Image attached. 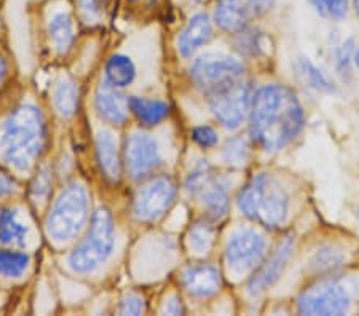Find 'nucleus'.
Returning <instances> with one entry per match:
<instances>
[{"label": "nucleus", "mask_w": 359, "mask_h": 316, "mask_svg": "<svg viewBox=\"0 0 359 316\" xmlns=\"http://www.w3.org/2000/svg\"><path fill=\"white\" fill-rule=\"evenodd\" d=\"M249 109V133L264 151L276 152L286 147L304 128V107L286 85L260 86Z\"/></svg>", "instance_id": "1"}, {"label": "nucleus", "mask_w": 359, "mask_h": 316, "mask_svg": "<svg viewBox=\"0 0 359 316\" xmlns=\"http://www.w3.org/2000/svg\"><path fill=\"white\" fill-rule=\"evenodd\" d=\"M45 122L34 106H21L0 130V155L11 168L25 171L37 162L45 144Z\"/></svg>", "instance_id": "2"}, {"label": "nucleus", "mask_w": 359, "mask_h": 316, "mask_svg": "<svg viewBox=\"0 0 359 316\" xmlns=\"http://www.w3.org/2000/svg\"><path fill=\"white\" fill-rule=\"evenodd\" d=\"M236 205L248 219L271 230L281 227L289 214L287 192L276 177L267 172L254 176L241 188Z\"/></svg>", "instance_id": "3"}, {"label": "nucleus", "mask_w": 359, "mask_h": 316, "mask_svg": "<svg viewBox=\"0 0 359 316\" xmlns=\"http://www.w3.org/2000/svg\"><path fill=\"white\" fill-rule=\"evenodd\" d=\"M114 245L115 227L112 214L101 206L93 214L88 235L69 256V267L79 275L93 273L111 257Z\"/></svg>", "instance_id": "4"}, {"label": "nucleus", "mask_w": 359, "mask_h": 316, "mask_svg": "<svg viewBox=\"0 0 359 316\" xmlns=\"http://www.w3.org/2000/svg\"><path fill=\"white\" fill-rule=\"evenodd\" d=\"M90 198L82 184H69L51 208L46 219V233L57 243L71 241L88 219Z\"/></svg>", "instance_id": "5"}, {"label": "nucleus", "mask_w": 359, "mask_h": 316, "mask_svg": "<svg viewBox=\"0 0 359 316\" xmlns=\"http://www.w3.org/2000/svg\"><path fill=\"white\" fill-rule=\"evenodd\" d=\"M190 77L206 97L245 78V67L231 56L206 53L195 60L190 69Z\"/></svg>", "instance_id": "6"}, {"label": "nucleus", "mask_w": 359, "mask_h": 316, "mask_svg": "<svg viewBox=\"0 0 359 316\" xmlns=\"http://www.w3.org/2000/svg\"><path fill=\"white\" fill-rule=\"evenodd\" d=\"M297 308L302 315H345L351 308V294L339 280H321L300 294Z\"/></svg>", "instance_id": "7"}, {"label": "nucleus", "mask_w": 359, "mask_h": 316, "mask_svg": "<svg viewBox=\"0 0 359 316\" xmlns=\"http://www.w3.org/2000/svg\"><path fill=\"white\" fill-rule=\"evenodd\" d=\"M206 101L219 123L229 130H236L251 107V85L246 78H243L227 88L206 96Z\"/></svg>", "instance_id": "8"}, {"label": "nucleus", "mask_w": 359, "mask_h": 316, "mask_svg": "<svg viewBox=\"0 0 359 316\" xmlns=\"http://www.w3.org/2000/svg\"><path fill=\"white\" fill-rule=\"evenodd\" d=\"M176 193V182L170 176L155 177L137 192L133 201V212L142 222L158 221L175 203Z\"/></svg>", "instance_id": "9"}, {"label": "nucleus", "mask_w": 359, "mask_h": 316, "mask_svg": "<svg viewBox=\"0 0 359 316\" xmlns=\"http://www.w3.org/2000/svg\"><path fill=\"white\" fill-rule=\"evenodd\" d=\"M125 166L131 179L142 181L163 165L160 144L147 133H131L125 141Z\"/></svg>", "instance_id": "10"}, {"label": "nucleus", "mask_w": 359, "mask_h": 316, "mask_svg": "<svg viewBox=\"0 0 359 316\" xmlns=\"http://www.w3.org/2000/svg\"><path fill=\"white\" fill-rule=\"evenodd\" d=\"M267 252V240L256 230H243L229 240L225 261L235 273H245L257 267Z\"/></svg>", "instance_id": "11"}, {"label": "nucleus", "mask_w": 359, "mask_h": 316, "mask_svg": "<svg viewBox=\"0 0 359 316\" xmlns=\"http://www.w3.org/2000/svg\"><path fill=\"white\" fill-rule=\"evenodd\" d=\"M294 252V237L289 235L281 241L278 246L275 254L271 256L267 262L260 267L256 273L252 275L248 283V291L251 296H259L264 291H267L270 286H273L281 273L285 272L289 259Z\"/></svg>", "instance_id": "12"}, {"label": "nucleus", "mask_w": 359, "mask_h": 316, "mask_svg": "<svg viewBox=\"0 0 359 316\" xmlns=\"http://www.w3.org/2000/svg\"><path fill=\"white\" fill-rule=\"evenodd\" d=\"M95 107L100 118L109 125L121 126L128 120V96L121 93V90L112 88L106 83L97 86L95 95Z\"/></svg>", "instance_id": "13"}, {"label": "nucleus", "mask_w": 359, "mask_h": 316, "mask_svg": "<svg viewBox=\"0 0 359 316\" xmlns=\"http://www.w3.org/2000/svg\"><path fill=\"white\" fill-rule=\"evenodd\" d=\"M182 284L190 296L211 297L221 289V273L210 263H195L182 272Z\"/></svg>", "instance_id": "14"}, {"label": "nucleus", "mask_w": 359, "mask_h": 316, "mask_svg": "<svg viewBox=\"0 0 359 316\" xmlns=\"http://www.w3.org/2000/svg\"><path fill=\"white\" fill-rule=\"evenodd\" d=\"M252 8L249 0H217L214 10V22L225 32L243 31L251 20Z\"/></svg>", "instance_id": "15"}, {"label": "nucleus", "mask_w": 359, "mask_h": 316, "mask_svg": "<svg viewBox=\"0 0 359 316\" xmlns=\"http://www.w3.org/2000/svg\"><path fill=\"white\" fill-rule=\"evenodd\" d=\"M212 39V25L206 13H196L189 20L177 40V50L181 56L190 57L196 50L205 47Z\"/></svg>", "instance_id": "16"}, {"label": "nucleus", "mask_w": 359, "mask_h": 316, "mask_svg": "<svg viewBox=\"0 0 359 316\" xmlns=\"http://www.w3.org/2000/svg\"><path fill=\"white\" fill-rule=\"evenodd\" d=\"M29 243V226L13 206L0 209V245L22 249Z\"/></svg>", "instance_id": "17"}, {"label": "nucleus", "mask_w": 359, "mask_h": 316, "mask_svg": "<svg viewBox=\"0 0 359 316\" xmlns=\"http://www.w3.org/2000/svg\"><path fill=\"white\" fill-rule=\"evenodd\" d=\"M195 197H198L201 200V203L206 209L208 219L219 221L227 214L230 205L229 191L227 186L219 179L217 174H214L211 179L200 188V192L196 193Z\"/></svg>", "instance_id": "18"}, {"label": "nucleus", "mask_w": 359, "mask_h": 316, "mask_svg": "<svg viewBox=\"0 0 359 316\" xmlns=\"http://www.w3.org/2000/svg\"><path fill=\"white\" fill-rule=\"evenodd\" d=\"M136 64L130 56L123 53L112 55L104 66V83L112 86V88H128L136 80Z\"/></svg>", "instance_id": "19"}, {"label": "nucleus", "mask_w": 359, "mask_h": 316, "mask_svg": "<svg viewBox=\"0 0 359 316\" xmlns=\"http://www.w3.org/2000/svg\"><path fill=\"white\" fill-rule=\"evenodd\" d=\"M96 158L104 176L112 182L120 179L121 165L118 158L117 142H115L112 133L101 131L96 136Z\"/></svg>", "instance_id": "20"}, {"label": "nucleus", "mask_w": 359, "mask_h": 316, "mask_svg": "<svg viewBox=\"0 0 359 316\" xmlns=\"http://www.w3.org/2000/svg\"><path fill=\"white\" fill-rule=\"evenodd\" d=\"M48 36L57 53H66L71 50L75 39V26L67 10H57L51 15L48 21Z\"/></svg>", "instance_id": "21"}, {"label": "nucleus", "mask_w": 359, "mask_h": 316, "mask_svg": "<svg viewBox=\"0 0 359 316\" xmlns=\"http://www.w3.org/2000/svg\"><path fill=\"white\" fill-rule=\"evenodd\" d=\"M130 112L144 126H155L170 115L171 107L161 99H149V97L133 96L128 99Z\"/></svg>", "instance_id": "22"}, {"label": "nucleus", "mask_w": 359, "mask_h": 316, "mask_svg": "<svg viewBox=\"0 0 359 316\" xmlns=\"http://www.w3.org/2000/svg\"><path fill=\"white\" fill-rule=\"evenodd\" d=\"M53 102H55L56 111L60 112L62 117L65 118L72 117L79 106L77 85H75L71 78H61L55 86Z\"/></svg>", "instance_id": "23"}, {"label": "nucleus", "mask_w": 359, "mask_h": 316, "mask_svg": "<svg viewBox=\"0 0 359 316\" xmlns=\"http://www.w3.org/2000/svg\"><path fill=\"white\" fill-rule=\"evenodd\" d=\"M31 257L21 249L0 248V277L20 278L26 273Z\"/></svg>", "instance_id": "24"}, {"label": "nucleus", "mask_w": 359, "mask_h": 316, "mask_svg": "<svg viewBox=\"0 0 359 316\" xmlns=\"http://www.w3.org/2000/svg\"><path fill=\"white\" fill-rule=\"evenodd\" d=\"M299 74L304 77V80L309 83L311 88L316 91H323V93H334L335 86L329 80V77L324 74L320 67H316L309 57H299L297 61Z\"/></svg>", "instance_id": "25"}, {"label": "nucleus", "mask_w": 359, "mask_h": 316, "mask_svg": "<svg viewBox=\"0 0 359 316\" xmlns=\"http://www.w3.org/2000/svg\"><path fill=\"white\" fill-rule=\"evenodd\" d=\"M214 240H216V230L210 222H196L190 228L189 243L196 254H208L212 249Z\"/></svg>", "instance_id": "26"}, {"label": "nucleus", "mask_w": 359, "mask_h": 316, "mask_svg": "<svg viewBox=\"0 0 359 316\" xmlns=\"http://www.w3.org/2000/svg\"><path fill=\"white\" fill-rule=\"evenodd\" d=\"M53 187V172L50 166H40L31 182V200L36 205H43L48 201Z\"/></svg>", "instance_id": "27"}, {"label": "nucleus", "mask_w": 359, "mask_h": 316, "mask_svg": "<svg viewBox=\"0 0 359 316\" xmlns=\"http://www.w3.org/2000/svg\"><path fill=\"white\" fill-rule=\"evenodd\" d=\"M344 262L345 256L341 254V251L332 248V246H326V248L318 251L315 257L311 259V268L316 270V272L327 273L344 266Z\"/></svg>", "instance_id": "28"}, {"label": "nucleus", "mask_w": 359, "mask_h": 316, "mask_svg": "<svg viewBox=\"0 0 359 316\" xmlns=\"http://www.w3.org/2000/svg\"><path fill=\"white\" fill-rule=\"evenodd\" d=\"M236 34H238V37H236L235 45L241 55L259 56L264 53V36L257 31V29L245 27L243 31Z\"/></svg>", "instance_id": "29"}, {"label": "nucleus", "mask_w": 359, "mask_h": 316, "mask_svg": "<svg viewBox=\"0 0 359 316\" xmlns=\"http://www.w3.org/2000/svg\"><path fill=\"white\" fill-rule=\"evenodd\" d=\"M214 174H216V172H214L212 166L208 163L206 160H201V162L190 171L187 179H185V191L195 197V195L200 192V188L205 186Z\"/></svg>", "instance_id": "30"}, {"label": "nucleus", "mask_w": 359, "mask_h": 316, "mask_svg": "<svg viewBox=\"0 0 359 316\" xmlns=\"http://www.w3.org/2000/svg\"><path fill=\"white\" fill-rule=\"evenodd\" d=\"M222 157L230 165H245L249 158V149L243 137H233L225 144Z\"/></svg>", "instance_id": "31"}, {"label": "nucleus", "mask_w": 359, "mask_h": 316, "mask_svg": "<svg viewBox=\"0 0 359 316\" xmlns=\"http://www.w3.org/2000/svg\"><path fill=\"white\" fill-rule=\"evenodd\" d=\"M356 42L355 39H346L345 42H341L340 47L335 51V66H337V71L345 76V74L350 72V66L353 64V53H355Z\"/></svg>", "instance_id": "32"}, {"label": "nucleus", "mask_w": 359, "mask_h": 316, "mask_svg": "<svg viewBox=\"0 0 359 316\" xmlns=\"http://www.w3.org/2000/svg\"><path fill=\"white\" fill-rule=\"evenodd\" d=\"M192 139L203 149H211L219 142V136L216 133V130L211 128V126L201 125L195 126L192 130Z\"/></svg>", "instance_id": "33"}, {"label": "nucleus", "mask_w": 359, "mask_h": 316, "mask_svg": "<svg viewBox=\"0 0 359 316\" xmlns=\"http://www.w3.org/2000/svg\"><path fill=\"white\" fill-rule=\"evenodd\" d=\"M144 308H146V303H144V298L137 294H128L123 301L120 302L118 313L120 315H141L144 313Z\"/></svg>", "instance_id": "34"}, {"label": "nucleus", "mask_w": 359, "mask_h": 316, "mask_svg": "<svg viewBox=\"0 0 359 316\" xmlns=\"http://www.w3.org/2000/svg\"><path fill=\"white\" fill-rule=\"evenodd\" d=\"M109 0H79L83 13L93 20H100L107 8Z\"/></svg>", "instance_id": "35"}, {"label": "nucleus", "mask_w": 359, "mask_h": 316, "mask_svg": "<svg viewBox=\"0 0 359 316\" xmlns=\"http://www.w3.org/2000/svg\"><path fill=\"white\" fill-rule=\"evenodd\" d=\"M326 4V13L332 20H345L350 10V0H324Z\"/></svg>", "instance_id": "36"}, {"label": "nucleus", "mask_w": 359, "mask_h": 316, "mask_svg": "<svg viewBox=\"0 0 359 316\" xmlns=\"http://www.w3.org/2000/svg\"><path fill=\"white\" fill-rule=\"evenodd\" d=\"M15 179L8 176L7 172L0 171V198L7 197V195L15 192Z\"/></svg>", "instance_id": "37"}, {"label": "nucleus", "mask_w": 359, "mask_h": 316, "mask_svg": "<svg viewBox=\"0 0 359 316\" xmlns=\"http://www.w3.org/2000/svg\"><path fill=\"white\" fill-rule=\"evenodd\" d=\"M252 8V15H262L275 5V0H249Z\"/></svg>", "instance_id": "38"}, {"label": "nucleus", "mask_w": 359, "mask_h": 316, "mask_svg": "<svg viewBox=\"0 0 359 316\" xmlns=\"http://www.w3.org/2000/svg\"><path fill=\"white\" fill-rule=\"evenodd\" d=\"M165 313L168 315H182L184 313V308H182V303H181V298L179 297H171L170 302L165 305Z\"/></svg>", "instance_id": "39"}, {"label": "nucleus", "mask_w": 359, "mask_h": 316, "mask_svg": "<svg viewBox=\"0 0 359 316\" xmlns=\"http://www.w3.org/2000/svg\"><path fill=\"white\" fill-rule=\"evenodd\" d=\"M309 4L316 10L318 15L327 16V13H326V4H324V0H309Z\"/></svg>", "instance_id": "40"}, {"label": "nucleus", "mask_w": 359, "mask_h": 316, "mask_svg": "<svg viewBox=\"0 0 359 316\" xmlns=\"http://www.w3.org/2000/svg\"><path fill=\"white\" fill-rule=\"evenodd\" d=\"M353 64H355L356 69L359 71V45H356L355 53H353Z\"/></svg>", "instance_id": "41"}, {"label": "nucleus", "mask_w": 359, "mask_h": 316, "mask_svg": "<svg viewBox=\"0 0 359 316\" xmlns=\"http://www.w3.org/2000/svg\"><path fill=\"white\" fill-rule=\"evenodd\" d=\"M351 8H353V11H355V15H356V18L359 20V0H351Z\"/></svg>", "instance_id": "42"}, {"label": "nucleus", "mask_w": 359, "mask_h": 316, "mask_svg": "<svg viewBox=\"0 0 359 316\" xmlns=\"http://www.w3.org/2000/svg\"><path fill=\"white\" fill-rule=\"evenodd\" d=\"M4 76H5V61H4L2 55H0V82H2Z\"/></svg>", "instance_id": "43"}, {"label": "nucleus", "mask_w": 359, "mask_h": 316, "mask_svg": "<svg viewBox=\"0 0 359 316\" xmlns=\"http://www.w3.org/2000/svg\"><path fill=\"white\" fill-rule=\"evenodd\" d=\"M356 216H358V219H359V208H358V211H356Z\"/></svg>", "instance_id": "44"}]
</instances>
